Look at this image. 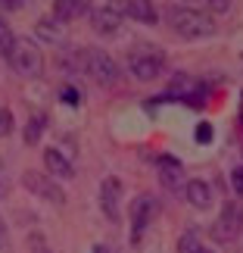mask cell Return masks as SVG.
Wrapping results in <instances>:
<instances>
[{"label": "cell", "instance_id": "1", "mask_svg": "<svg viewBox=\"0 0 243 253\" xmlns=\"http://www.w3.org/2000/svg\"><path fill=\"white\" fill-rule=\"evenodd\" d=\"M169 25L174 28V35L187 38V41L215 35V19L209 13H203V9H197V6H172L169 9Z\"/></svg>", "mask_w": 243, "mask_h": 253}, {"label": "cell", "instance_id": "2", "mask_svg": "<svg viewBox=\"0 0 243 253\" xmlns=\"http://www.w3.org/2000/svg\"><path fill=\"white\" fill-rule=\"evenodd\" d=\"M128 69H131L134 79H140V82L159 79L162 69H165V53H162V47H156V44H140V47H134V50L128 53Z\"/></svg>", "mask_w": 243, "mask_h": 253}, {"label": "cell", "instance_id": "3", "mask_svg": "<svg viewBox=\"0 0 243 253\" xmlns=\"http://www.w3.org/2000/svg\"><path fill=\"white\" fill-rule=\"evenodd\" d=\"M3 60L9 63V69H13V72L28 75V79H37V75L44 72V53L37 50V44L28 41V38H16L13 50H9Z\"/></svg>", "mask_w": 243, "mask_h": 253}, {"label": "cell", "instance_id": "4", "mask_svg": "<svg viewBox=\"0 0 243 253\" xmlns=\"http://www.w3.org/2000/svg\"><path fill=\"white\" fill-rule=\"evenodd\" d=\"M81 60V72L91 75V79L97 84L103 87H112L115 82H119V66H115V60L106 50H94V47H84V50L78 53Z\"/></svg>", "mask_w": 243, "mask_h": 253}, {"label": "cell", "instance_id": "5", "mask_svg": "<svg viewBox=\"0 0 243 253\" xmlns=\"http://www.w3.org/2000/svg\"><path fill=\"white\" fill-rule=\"evenodd\" d=\"M22 184L32 194H37L41 200L53 203V207H66V191L56 184L53 175H44V172H35V169H25L22 172Z\"/></svg>", "mask_w": 243, "mask_h": 253}, {"label": "cell", "instance_id": "6", "mask_svg": "<svg viewBox=\"0 0 243 253\" xmlns=\"http://www.w3.org/2000/svg\"><path fill=\"white\" fill-rule=\"evenodd\" d=\"M240 231H243V203L231 200V203L221 207L215 225H212V238L221 241V244H228V241H234Z\"/></svg>", "mask_w": 243, "mask_h": 253}, {"label": "cell", "instance_id": "7", "mask_svg": "<svg viewBox=\"0 0 243 253\" xmlns=\"http://www.w3.org/2000/svg\"><path fill=\"white\" fill-rule=\"evenodd\" d=\"M122 6H119V0H109V3H100L91 13V25H94V32L97 35H106V38H112L115 32L122 28Z\"/></svg>", "mask_w": 243, "mask_h": 253}, {"label": "cell", "instance_id": "8", "mask_svg": "<svg viewBox=\"0 0 243 253\" xmlns=\"http://www.w3.org/2000/svg\"><path fill=\"white\" fill-rule=\"evenodd\" d=\"M153 212H156V200L150 194H138L131 203V244H140L143 241V231H147Z\"/></svg>", "mask_w": 243, "mask_h": 253}, {"label": "cell", "instance_id": "9", "mask_svg": "<svg viewBox=\"0 0 243 253\" xmlns=\"http://www.w3.org/2000/svg\"><path fill=\"white\" fill-rule=\"evenodd\" d=\"M100 210L109 222H119L122 216V181L115 175H106L100 181Z\"/></svg>", "mask_w": 243, "mask_h": 253}, {"label": "cell", "instance_id": "10", "mask_svg": "<svg viewBox=\"0 0 243 253\" xmlns=\"http://www.w3.org/2000/svg\"><path fill=\"white\" fill-rule=\"evenodd\" d=\"M156 169H159V181L165 184L169 191H181L184 184V166H181V160H174V157H159L156 160Z\"/></svg>", "mask_w": 243, "mask_h": 253}, {"label": "cell", "instance_id": "11", "mask_svg": "<svg viewBox=\"0 0 243 253\" xmlns=\"http://www.w3.org/2000/svg\"><path fill=\"white\" fill-rule=\"evenodd\" d=\"M44 169L47 175H53V178H75V169H72V160L66 157L63 150H56V147H47L44 153Z\"/></svg>", "mask_w": 243, "mask_h": 253}, {"label": "cell", "instance_id": "12", "mask_svg": "<svg viewBox=\"0 0 243 253\" xmlns=\"http://www.w3.org/2000/svg\"><path fill=\"white\" fill-rule=\"evenodd\" d=\"M119 6H122V13L125 16H131V19H138V22L143 25H156V6L150 3V0H119Z\"/></svg>", "mask_w": 243, "mask_h": 253}, {"label": "cell", "instance_id": "13", "mask_svg": "<svg viewBox=\"0 0 243 253\" xmlns=\"http://www.w3.org/2000/svg\"><path fill=\"white\" fill-rule=\"evenodd\" d=\"M184 197H187L190 207L206 210L209 203H212V188L203 178H187V184H184Z\"/></svg>", "mask_w": 243, "mask_h": 253}, {"label": "cell", "instance_id": "14", "mask_svg": "<svg viewBox=\"0 0 243 253\" xmlns=\"http://www.w3.org/2000/svg\"><path fill=\"white\" fill-rule=\"evenodd\" d=\"M87 9H91V0H53V16L60 19V22L81 19Z\"/></svg>", "mask_w": 243, "mask_h": 253}, {"label": "cell", "instance_id": "15", "mask_svg": "<svg viewBox=\"0 0 243 253\" xmlns=\"http://www.w3.org/2000/svg\"><path fill=\"white\" fill-rule=\"evenodd\" d=\"M37 38H44V41H50V44H56V41H60V38H63V32H60V19H37Z\"/></svg>", "mask_w": 243, "mask_h": 253}, {"label": "cell", "instance_id": "16", "mask_svg": "<svg viewBox=\"0 0 243 253\" xmlns=\"http://www.w3.org/2000/svg\"><path fill=\"white\" fill-rule=\"evenodd\" d=\"M44 125H47V119H44V116H32V119L25 122V134H22V138H25V144H28V147H35V144L41 141V134H44Z\"/></svg>", "mask_w": 243, "mask_h": 253}, {"label": "cell", "instance_id": "17", "mask_svg": "<svg viewBox=\"0 0 243 253\" xmlns=\"http://www.w3.org/2000/svg\"><path fill=\"white\" fill-rule=\"evenodd\" d=\"M200 250V241H197V228H187L178 241V253H197Z\"/></svg>", "mask_w": 243, "mask_h": 253}, {"label": "cell", "instance_id": "18", "mask_svg": "<svg viewBox=\"0 0 243 253\" xmlns=\"http://www.w3.org/2000/svg\"><path fill=\"white\" fill-rule=\"evenodd\" d=\"M13 44H16V35L9 32V25L3 22V16H0V56H6L13 50Z\"/></svg>", "mask_w": 243, "mask_h": 253}, {"label": "cell", "instance_id": "19", "mask_svg": "<svg viewBox=\"0 0 243 253\" xmlns=\"http://www.w3.org/2000/svg\"><path fill=\"white\" fill-rule=\"evenodd\" d=\"M60 100L66 103V106H78L81 103V91L75 84H63L60 87Z\"/></svg>", "mask_w": 243, "mask_h": 253}, {"label": "cell", "instance_id": "20", "mask_svg": "<svg viewBox=\"0 0 243 253\" xmlns=\"http://www.w3.org/2000/svg\"><path fill=\"white\" fill-rule=\"evenodd\" d=\"M13 128H16V119H13V113H9V106H0V138L13 134Z\"/></svg>", "mask_w": 243, "mask_h": 253}, {"label": "cell", "instance_id": "21", "mask_svg": "<svg viewBox=\"0 0 243 253\" xmlns=\"http://www.w3.org/2000/svg\"><path fill=\"white\" fill-rule=\"evenodd\" d=\"M9 184H13L9 181V166H6V160H0V200L9 194Z\"/></svg>", "mask_w": 243, "mask_h": 253}, {"label": "cell", "instance_id": "22", "mask_svg": "<svg viewBox=\"0 0 243 253\" xmlns=\"http://www.w3.org/2000/svg\"><path fill=\"white\" fill-rule=\"evenodd\" d=\"M200 6H209L212 13H228V9H231V0H200Z\"/></svg>", "mask_w": 243, "mask_h": 253}, {"label": "cell", "instance_id": "23", "mask_svg": "<svg viewBox=\"0 0 243 253\" xmlns=\"http://www.w3.org/2000/svg\"><path fill=\"white\" fill-rule=\"evenodd\" d=\"M193 138H197V144H212V125H209V122H200Z\"/></svg>", "mask_w": 243, "mask_h": 253}, {"label": "cell", "instance_id": "24", "mask_svg": "<svg viewBox=\"0 0 243 253\" xmlns=\"http://www.w3.org/2000/svg\"><path fill=\"white\" fill-rule=\"evenodd\" d=\"M231 188H234V194L243 197V166H237L234 172H231Z\"/></svg>", "mask_w": 243, "mask_h": 253}, {"label": "cell", "instance_id": "25", "mask_svg": "<svg viewBox=\"0 0 243 253\" xmlns=\"http://www.w3.org/2000/svg\"><path fill=\"white\" fill-rule=\"evenodd\" d=\"M22 3L25 0H0V9L3 13H16V9H22Z\"/></svg>", "mask_w": 243, "mask_h": 253}, {"label": "cell", "instance_id": "26", "mask_svg": "<svg viewBox=\"0 0 243 253\" xmlns=\"http://www.w3.org/2000/svg\"><path fill=\"white\" fill-rule=\"evenodd\" d=\"M6 241V222H3V216H0V244Z\"/></svg>", "mask_w": 243, "mask_h": 253}, {"label": "cell", "instance_id": "27", "mask_svg": "<svg viewBox=\"0 0 243 253\" xmlns=\"http://www.w3.org/2000/svg\"><path fill=\"white\" fill-rule=\"evenodd\" d=\"M94 253H112V250L106 247V244H94Z\"/></svg>", "mask_w": 243, "mask_h": 253}, {"label": "cell", "instance_id": "28", "mask_svg": "<svg viewBox=\"0 0 243 253\" xmlns=\"http://www.w3.org/2000/svg\"><path fill=\"white\" fill-rule=\"evenodd\" d=\"M240 116H243V94H240Z\"/></svg>", "mask_w": 243, "mask_h": 253}, {"label": "cell", "instance_id": "29", "mask_svg": "<svg viewBox=\"0 0 243 253\" xmlns=\"http://www.w3.org/2000/svg\"><path fill=\"white\" fill-rule=\"evenodd\" d=\"M197 253H212V250H206V247H200V250H197Z\"/></svg>", "mask_w": 243, "mask_h": 253}, {"label": "cell", "instance_id": "30", "mask_svg": "<svg viewBox=\"0 0 243 253\" xmlns=\"http://www.w3.org/2000/svg\"><path fill=\"white\" fill-rule=\"evenodd\" d=\"M44 253H50V250H44Z\"/></svg>", "mask_w": 243, "mask_h": 253}]
</instances>
